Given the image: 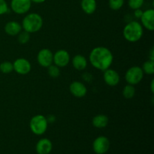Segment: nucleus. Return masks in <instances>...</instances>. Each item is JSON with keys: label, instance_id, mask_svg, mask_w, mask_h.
<instances>
[{"label": "nucleus", "instance_id": "obj_31", "mask_svg": "<svg viewBox=\"0 0 154 154\" xmlns=\"http://www.w3.org/2000/svg\"><path fill=\"white\" fill-rule=\"evenodd\" d=\"M153 84H154V80L153 79L150 82V90H151L152 93H154V87H153Z\"/></svg>", "mask_w": 154, "mask_h": 154}, {"label": "nucleus", "instance_id": "obj_12", "mask_svg": "<svg viewBox=\"0 0 154 154\" xmlns=\"http://www.w3.org/2000/svg\"><path fill=\"white\" fill-rule=\"evenodd\" d=\"M103 72V80L107 85L109 87L118 85L120 81V76L117 71L109 68Z\"/></svg>", "mask_w": 154, "mask_h": 154}, {"label": "nucleus", "instance_id": "obj_27", "mask_svg": "<svg viewBox=\"0 0 154 154\" xmlns=\"http://www.w3.org/2000/svg\"><path fill=\"white\" fill-rule=\"evenodd\" d=\"M143 14V11L141 10V8H138V9H136V10H134V13H133V15L134 17H135V18H137V19H140L141 17V15H142Z\"/></svg>", "mask_w": 154, "mask_h": 154}, {"label": "nucleus", "instance_id": "obj_18", "mask_svg": "<svg viewBox=\"0 0 154 154\" xmlns=\"http://www.w3.org/2000/svg\"><path fill=\"white\" fill-rule=\"evenodd\" d=\"M108 122H109L108 117L105 114H97L92 119V124L97 129L105 128L108 126Z\"/></svg>", "mask_w": 154, "mask_h": 154}, {"label": "nucleus", "instance_id": "obj_28", "mask_svg": "<svg viewBox=\"0 0 154 154\" xmlns=\"http://www.w3.org/2000/svg\"><path fill=\"white\" fill-rule=\"evenodd\" d=\"M46 118H47V120H48V124L51 123H54L56 120L55 117H54V115H48V117H46Z\"/></svg>", "mask_w": 154, "mask_h": 154}, {"label": "nucleus", "instance_id": "obj_13", "mask_svg": "<svg viewBox=\"0 0 154 154\" xmlns=\"http://www.w3.org/2000/svg\"><path fill=\"white\" fill-rule=\"evenodd\" d=\"M69 91L71 94L76 98H83L87 95V88L81 81H75L69 85Z\"/></svg>", "mask_w": 154, "mask_h": 154}, {"label": "nucleus", "instance_id": "obj_24", "mask_svg": "<svg viewBox=\"0 0 154 154\" xmlns=\"http://www.w3.org/2000/svg\"><path fill=\"white\" fill-rule=\"evenodd\" d=\"M30 40V34L26 31H21L17 35V41L21 45H26Z\"/></svg>", "mask_w": 154, "mask_h": 154}, {"label": "nucleus", "instance_id": "obj_14", "mask_svg": "<svg viewBox=\"0 0 154 154\" xmlns=\"http://www.w3.org/2000/svg\"><path fill=\"white\" fill-rule=\"evenodd\" d=\"M53 144L48 138H41L35 146L36 153L38 154H49L52 151Z\"/></svg>", "mask_w": 154, "mask_h": 154}, {"label": "nucleus", "instance_id": "obj_15", "mask_svg": "<svg viewBox=\"0 0 154 154\" xmlns=\"http://www.w3.org/2000/svg\"><path fill=\"white\" fill-rule=\"evenodd\" d=\"M5 32L10 36H16L22 31V26L17 21L11 20L8 22L5 26Z\"/></svg>", "mask_w": 154, "mask_h": 154}, {"label": "nucleus", "instance_id": "obj_2", "mask_svg": "<svg viewBox=\"0 0 154 154\" xmlns=\"http://www.w3.org/2000/svg\"><path fill=\"white\" fill-rule=\"evenodd\" d=\"M144 34V28L141 23L138 21H131L124 26L123 35L127 42L135 43L141 40Z\"/></svg>", "mask_w": 154, "mask_h": 154}, {"label": "nucleus", "instance_id": "obj_10", "mask_svg": "<svg viewBox=\"0 0 154 154\" xmlns=\"http://www.w3.org/2000/svg\"><path fill=\"white\" fill-rule=\"evenodd\" d=\"M14 71L18 75H26L31 72L30 62L25 58H18L13 63Z\"/></svg>", "mask_w": 154, "mask_h": 154}, {"label": "nucleus", "instance_id": "obj_11", "mask_svg": "<svg viewBox=\"0 0 154 154\" xmlns=\"http://www.w3.org/2000/svg\"><path fill=\"white\" fill-rule=\"evenodd\" d=\"M141 24L143 28H145L148 31L154 30V10L153 8H149L143 11L141 18Z\"/></svg>", "mask_w": 154, "mask_h": 154}, {"label": "nucleus", "instance_id": "obj_9", "mask_svg": "<svg viewBox=\"0 0 154 154\" xmlns=\"http://www.w3.org/2000/svg\"><path fill=\"white\" fill-rule=\"evenodd\" d=\"M54 54L51 50L48 48H43L40 50L37 54V62L40 66L43 68H48L53 64Z\"/></svg>", "mask_w": 154, "mask_h": 154}, {"label": "nucleus", "instance_id": "obj_30", "mask_svg": "<svg viewBox=\"0 0 154 154\" xmlns=\"http://www.w3.org/2000/svg\"><path fill=\"white\" fill-rule=\"evenodd\" d=\"M149 60H154V50L153 48H152L151 51L150 53V59Z\"/></svg>", "mask_w": 154, "mask_h": 154}, {"label": "nucleus", "instance_id": "obj_16", "mask_svg": "<svg viewBox=\"0 0 154 154\" xmlns=\"http://www.w3.org/2000/svg\"><path fill=\"white\" fill-rule=\"evenodd\" d=\"M72 64L77 71H84L87 67V60L84 56L78 54L72 59Z\"/></svg>", "mask_w": 154, "mask_h": 154}, {"label": "nucleus", "instance_id": "obj_29", "mask_svg": "<svg viewBox=\"0 0 154 154\" xmlns=\"http://www.w3.org/2000/svg\"><path fill=\"white\" fill-rule=\"evenodd\" d=\"M46 0H31L32 2H34L35 4H42V3H44Z\"/></svg>", "mask_w": 154, "mask_h": 154}, {"label": "nucleus", "instance_id": "obj_22", "mask_svg": "<svg viewBox=\"0 0 154 154\" xmlns=\"http://www.w3.org/2000/svg\"><path fill=\"white\" fill-rule=\"evenodd\" d=\"M125 0H108V6L113 11H119L124 5Z\"/></svg>", "mask_w": 154, "mask_h": 154}, {"label": "nucleus", "instance_id": "obj_23", "mask_svg": "<svg viewBox=\"0 0 154 154\" xmlns=\"http://www.w3.org/2000/svg\"><path fill=\"white\" fill-rule=\"evenodd\" d=\"M48 73L51 78H58L60 75V69L58 66H57L56 65L52 64L50 66H48Z\"/></svg>", "mask_w": 154, "mask_h": 154}, {"label": "nucleus", "instance_id": "obj_1", "mask_svg": "<svg viewBox=\"0 0 154 154\" xmlns=\"http://www.w3.org/2000/svg\"><path fill=\"white\" fill-rule=\"evenodd\" d=\"M89 61L96 69L105 71L109 69L114 61L112 52L106 47L98 46L93 48L89 55Z\"/></svg>", "mask_w": 154, "mask_h": 154}, {"label": "nucleus", "instance_id": "obj_20", "mask_svg": "<svg viewBox=\"0 0 154 154\" xmlns=\"http://www.w3.org/2000/svg\"><path fill=\"white\" fill-rule=\"evenodd\" d=\"M142 69L143 72L144 74L148 75H152L154 74V60H148L144 63L142 65Z\"/></svg>", "mask_w": 154, "mask_h": 154}, {"label": "nucleus", "instance_id": "obj_8", "mask_svg": "<svg viewBox=\"0 0 154 154\" xmlns=\"http://www.w3.org/2000/svg\"><path fill=\"white\" fill-rule=\"evenodd\" d=\"M71 57L69 53L66 50H59L54 54L53 64L56 65L59 68H64L69 64Z\"/></svg>", "mask_w": 154, "mask_h": 154}, {"label": "nucleus", "instance_id": "obj_3", "mask_svg": "<svg viewBox=\"0 0 154 154\" xmlns=\"http://www.w3.org/2000/svg\"><path fill=\"white\" fill-rule=\"evenodd\" d=\"M22 29L29 34L40 31L43 26V18L38 13H29L22 20Z\"/></svg>", "mask_w": 154, "mask_h": 154}, {"label": "nucleus", "instance_id": "obj_21", "mask_svg": "<svg viewBox=\"0 0 154 154\" xmlns=\"http://www.w3.org/2000/svg\"><path fill=\"white\" fill-rule=\"evenodd\" d=\"M14 71L13 63L9 61H5L0 64V72L3 74H10Z\"/></svg>", "mask_w": 154, "mask_h": 154}, {"label": "nucleus", "instance_id": "obj_17", "mask_svg": "<svg viewBox=\"0 0 154 154\" xmlns=\"http://www.w3.org/2000/svg\"><path fill=\"white\" fill-rule=\"evenodd\" d=\"M81 7L85 14H93L97 8V2L96 0H81Z\"/></svg>", "mask_w": 154, "mask_h": 154}, {"label": "nucleus", "instance_id": "obj_4", "mask_svg": "<svg viewBox=\"0 0 154 154\" xmlns=\"http://www.w3.org/2000/svg\"><path fill=\"white\" fill-rule=\"evenodd\" d=\"M48 123L46 117L42 114L33 116L29 121V128L31 132L36 135H42L46 132Z\"/></svg>", "mask_w": 154, "mask_h": 154}, {"label": "nucleus", "instance_id": "obj_25", "mask_svg": "<svg viewBox=\"0 0 154 154\" xmlns=\"http://www.w3.org/2000/svg\"><path fill=\"white\" fill-rule=\"evenodd\" d=\"M144 3V0H128V5L132 10L141 8Z\"/></svg>", "mask_w": 154, "mask_h": 154}, {"label": "nucleus", "instance_id": "obj_19", "mask_svg": "<svg viewBox=\"0 0 154 154\" xmlns=\"http://www.w3.org/2000/svg\"><path fill=\"white\" fill-rule=\"evenodd\" d=\"M135 93H136V90H135V86L128 84L123 87V91H122L123 97L126 99H132L135 96Z\"/></svg>", "mask_w": 154, "mask_h": 154}, {"label": "nucleus", "instance_id": "obj_26", "mask_svg": "<svg viewBox=\"0 0 154 154\" xmlns=\"http://www.w3.org/2000/svg\"><path fill=\"white\" fill-rule=\"evenodd\" d=\"M9 11L8 5L5 0H0V15L5 14Z\"/></svg>", "mask_w": 154, "mask_h": 154}, {"label": "nucleus", "instance_id": "obj_6", "mask_svg": "<svg viewBox=\"0 0 154 154\" xmlns=\"http://www.w3.org/2000/svg\"><path fill=\"white\" fill-rule=\"evenodd\" d=\"M32 3L31 0H11V9L17 14H24L30 10Z\"/></svg>", "mask_w": 154, "mask_h": 154}, {"label": "nucleus", "instance_id": "obj_5", "mask_svg": "<svg viewBox=\"0 0 154 154\" xmlns=\"http://www.w3.org/2000/svg\"><path fill=\"white\" fill-rule=\"evenodd\" d=\"M144 72L141 67L138 66H134L129 68L125 74V80L128 84L131 85H137L144 78Z\"/></svg>", "mask_w": 154, "mask_h": 154}, {"label": "nucleus", "instance_id": "obj_7", "mask_svg": "<svg viewBox=\"0 0 154 154\" xmlns=\"http://www.w3.org/2000/svg\"><path fill=\"white\" fill-rule=\"evenodd\" d=\"M110 148V141L106 136L97 137L93 142V150L96 154H105Z\"/></svg>", "mask_w": 154, "mask_h": 154}]
</instances>
